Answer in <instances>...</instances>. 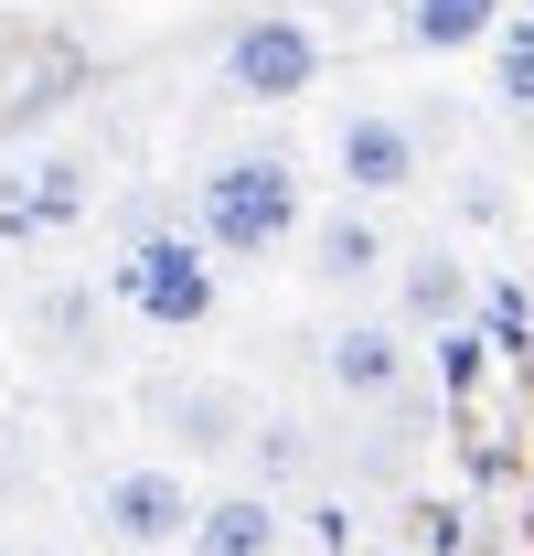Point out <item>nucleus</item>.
Returning a JSON list of instances; mask_svg holds the SVG:
<instances>
[{"label": "nucleus", "mask_w": 534, "mask_h": 556, "mask_svg": "<svg viewBox=\"0 0 534 556\" xmlns=\"http://www.w3.org/2000/svg\"><path fill=\"white\" fill-rule=\"evenodd\" d=\"M193 514L203 492L171 471V460H129V471H107L97 482V535L118 556H161V546H193Z\"/></svg>", "instance_id": "obj_4"}, {"label": "nucleus", "mask_w": 534, "mask_h": 556, "mask_svg": "<svg viewBox=\"0 0 534 556\" xmlns=\"http://www.w3.org/2000/svg\"><path fill=\"white\" fill-rule=\"evenodd\" d=\"M492 97H503L513 118H534V0H513L503 33H492Z\"/></svg>", "instance_id": "obj_11"}, {"label": "nucleus", "mask_w": 534, "mask_h": 556, "mask_svg": "<svg viewBox=\"0 0 534 556\" xmlns=\"http://www.w3.org/2000/svg\"><path fill=\"white\" fill-rule=\"evenodd\" d=\"M300 225H310V193H300V161L289 150H225V161L193 172L203 257H278Z\"/></svg>", "instance_id": "obj_1"}, {"label": "nucleus", "mask_w": 534, "mask_h": 556, "mask_svg": "<svg viewBox=\"0 0 534 556\" xmlns=\"http://www.w3.org/2000/svg\"><path fill=\"white\" fill-rule=\"evenodd\" d=\"M503 11L513 0H396V33L406 54H481L503 33Z\"/></svg>", "instance_id": "obj_10"}, {"label": "nucleus", "mask_w": 534, "mask_h": 556, "mask_svg": "<svg viewBox=\"0 0 534 556\" xmlns=\"http://www.w3.org/2000/svg\"><path fill=\"white\" fill-rule=\"evenodd\" d=\"M107 300H118L129 321H150V332H203L214 300H225V278H214L193 225H139L129 247L107 257Z\"/></svg>", "instance_id": "obj_2"}, {"label": "nucleus", "mask_w": 534, "mask_h": 556, "mask_svg": "<svg viewBox=\"0 0 534 556\" xmlns=\"http://www.w3.org/2000/svg\"><path fill=\"white\" fill-rule=\"evenodd\" d=\"M97 204V172L86 150H22L0 172V247H43V236H75Z\"/></svg>", "instance_id": "obj_6"}, {"label": "nucleus", "mask_w": 534, "mask_h": 556, "mask_svg": "<svg viewBox=\"0 0 534 556\" xmlns=\"http://www.w3.org/2000/svg\"><path fill=\"white\" fill-rule=\"evenodd\" d=\"M406 364H417L406 321H332L321 332V375H332V396H353V407H385L406 386Z\"/></svg>", "instance_id": "obj_7"}, {"label": "nucleus", "mask_w": 534, "mask_h": 556, "mask_svg": "<svg viewBox=\"0 0 534 556\" xmlns=\"http://www.w3.org/2000/svg\"><path fill=\"white\" fill-rule=\"evenodd\" d=\"M396 289H406V321H438V332H449V311H460V257H449V247H417Z\"/></svg>", "instance_id": "obj_12"}, {"label": "nucleus", "mask_w": 534, "mask_h": 556, "mask_svg": "<svg viewBox=\"0 0 534 556\" xmlns=\"http://www.w3.org/2000/svg\"><path fill=\"white\" fill-rule=\"evenodd\" d=\"M396 268V236H385V214L342 204L310 225V289H332V300H353V289H374V278Z\"/></svg>", "instance_id": "obj_8"}, {"label": "nucleus", "mask_w": 534, "mask_h": 556, "mask_svg": "<svg viewBox=\"0 0 534 556\" xmlns=\"http://www.w3.org/2000/svg\"><path fill=\"white\" fill-rule=\"evenodd\" d=\"M278 546H289V514H278L257 482L214 492V503L193 514V556H278Z\"/></svg>", "instance_id": "obj_9"}, {"label": "nucleus", "mask_w": 534, "mask_h": 556, "mask_svg": "<svg viewBox=\"0 0 534 556\" xmlns=\"http://www.w3.org/2000/svg\"><path fill=\"white\" fill-rule=\"evenodd\" d=\"M417 172H428V150H417V118H406V108H342L332 118V182L364 214L417 193Z\"/></svg>", "instance_id": "obj_5"}, {"label": "nucleus", "mask_w": 534, "mask_h": 556, "mask_svg": "<svg viewBox=\"0 0 534 556\" xmlns=\"http://www.w3.org/2000/svg\"><path fill=\"white\" fill-rule=\"evenodd\" d=\"M438 375H449V386H470V375H481V343H470L460 321H449V332H438Z\"/></svg>", "instance_id": "obj_13"}, {"label": "nucleus", "mask_w": 534, "mask_h": 556, "mask_svg": "<svg viewBox=\"0 0 534 556\" xmlns=\"http://www.w3.org/2000/svg\"><path fill=\"white\" fill-rule=\"evenodd\" d=\"M321 22L310 11H246L236 33H225V54H214V86L225 97H246V108H289V97H310L321 86Z\"/></svg>", "instance_id": "obj_3"}]
</instances>
